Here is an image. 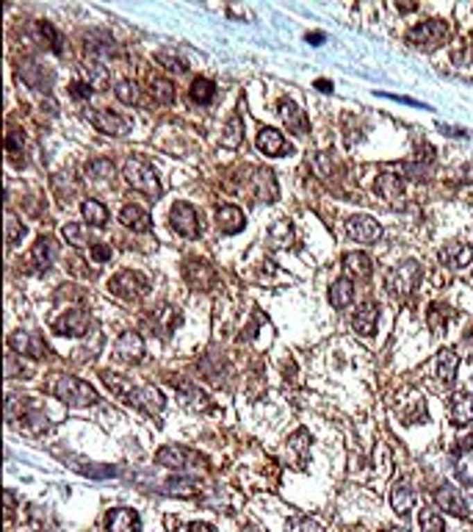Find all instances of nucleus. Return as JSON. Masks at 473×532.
I'll list each match as a JSON object with an SVG mask.
<instances>
[{
    "instance_id": "f257e3e1",
    "label": "nucleus",
    "mask_w": 473,
    "mask_h": 532,
    "mask_svg": "<svg viewBox=\"0 0 473 532\" xmlns=\"http://www.w3.org/2000/svg\"><path fill=\"white\" fill-rule=\"evenodd\" d=\"M122 175H125V181L136 189V192H141V194H147V197H161V181H158V175H155V169H153V164L150 161H144V158H136V156H130L125 164H122Z\"/></svg>"
},
{
    "instance_id": "f03ea898",
    "label": "nucleus",
    "mask_w": 473,
    "mask_h": 532,
    "mask_svg": "<svg viewBox=\"0 0 473 532\" xmlns=\"http://www.w3.org/2000/svg\"><path fill=\"white\" fill-rule=\"evenodd\" d=\"M53 394H55V399H61L69 408H89V405H94L100 399L97 391L86 380H78V377H69V374L55 380Z\"/></svg>"
},
{
    "instance_id": "7ed1b4c3",
    "label": "nucleus",
    "mask_w": 473,
    "mask_h": 532,
    "mask_svg": "<svg viewBox=\"0 0 473 532\" xmlns=\"http://www.w3.org/2000/svg\"><path fill=\"white\" fill-rule=\"evenodd\" d=\"M418 283H421V266L415 264V261H404V264L393 266L388 272V277H385L388 291L393 297H399V299H407L418 288Z\"/></svg>"
},
{
    "instance_id": "20e7f679",
    "label": "nucleus",
    "mask_w": 473,
    "mask_h": 532,
    "mask_svg": "<svg viewBox=\"0 0 473 532\" xmlns=\"http://www.w3.org/2000/svg\"><path fill=\"white\" fill-rule=\"evenodd\" d=\"M446 36H449V25L443 19H427L421 25L410 28L407 44H413L418 50H435V47H440L446 42Z\"/></svg>"
},
{
    "instance_id": "39448f33",
    "label": "nucleus",
    "mask_w": 473,
    "mask_h": 532,
    "mask_svg": "<svg viewBox=\"0 0 473 532\" xmlns=\"http://www.w3.org/2000/svg\"><path fill=\"white\" fill-rule=\"evenodd\" d=\"M169 222L178 236H186V239L200 236V217H197L194 206H189V203H175L169 211Z\"/></svg>"
},
{
    "instance_id": "423d86ee",
    "label": "nucleus",
    "mask_w": 473,
    "mask_h": 532,
    "mask_svg": "<svg viewBox=\"0 0 473 532\" xmlns=\"http://www.w3.org/2000/svg\"><path fill=\"white\" fill-rule=\"evenodd\" d=\"M108 288H111V294H117V297H122V299H139V297L147 291V280H144L141 274L125 269V272H119V274L108 283Z\"/></svg>"
},
{
    "instance_id": "0eeeda50",
    "label": "nucleus",
    "mask_w": 473,
    "mask_h": 532,
    "mask_svg": "<svg viewBox=\"0 0 473 532\" xmlns=\"http://www.w3.org/2000/svg\"><path fill=\"white\" fill-rule=\"evenodd\" d=\"M130 405H136V408H141L144 413H161L164 410V405H166V399H164V394L155 388V385H136V388H130V394L125 397Z\"/></svg>"
},
{
    "instance_id": "6e6552de",
    "label": "nucleus",
    "mask_w": 473,
    "mask_h": 532,
    "mask_svg": "<svg viewBox=\"0 0 473 532\" xmlns=\"http://www.w3.org/2000/svg\"><path fill=\"white\" fill-rule=\"evenodd\" d=\"M346 231H349V236H352L354 242H360V244H374V242H379V236H382V225H379L374 217H366V214L352 217V219L346 222Z\"/></svg>"
},
{
    "instance_id": "1a4fd4ad",
    "label": "nucleus",
    "mask_w": 473,
    "mask_h": 532,
    "mask_svg": "<svg viewBox=\"0 0 473 532\" xmlns=\"http://www.w3.org/2000/svg\"><path fill=\"white\" fill-rule=\"evenodd\" d=\"M19 78H22L25 86H31V89H36V92H50V89H53V81H55L53 69H44V67L36 64V61H22V64H19Z\"/></svg>"
},
{
    "instance_id": "9d476101",
    "label": "nucleus",
    "mask_w": 473,
    "mask_h": 532,
    "mask_svg": "<svg viewBox=\"0 0 473 532\" xmlns=\"http://www.w3.org/2000/svg\"><path fill=\"white\" fill-rule=\"evenodd\" d=\"M92 327V316L86 310H67L53 322V330L58 335H86Z\"/></svg>"
},
{
    "instance_id": "9b49d317",
    "label": "nucleus",
    "mask_w": 473,
    "mask_h": 532,
    "mask_svg": "<svg viewBox=\"0 0 473 532\" xmlns=\"http://www.w3.org/2000/svg\"><path fill=\"white\" fill-rule=\"evenodd\" d=\"M194 460H197L194 452H189L183 447H175V444L172 447H161L158 455H155V463L164 466V469H172V472H186Z\"/></svg>"
},
{
    "instance_id": "f8f14e48",
    "label": "nucleus",
    "mask_w": 473,
    "mask_h": 532,
    "mask_svg": "<svg viewBox=\"0 0 473 532\" xmlns=\"http://www.w3.org/2000/svg\"><path fill=\"white\" fill-rule=\"evenodd\" d=\"M92 125H94L100 133H105V136H128V133H130V119H125V117H119V114H114V111H97V114H92Z\"/></svg>"
},
{
    "instance_id": "ddd939ff",
    "label": "nucleus",
    "mask_w": 473,
    "mask_h": 532,
    "mask_svg": "<svg viewBox=\"0 0 473 532\" xmlns=\"http://www.w3.org/2000/svg\"><path fill=\"white\" fill-rule=\"evenodd\" d=\"M8 347H11L14 352H19V355H31V358H42V355L47 352L42 335H36V333H25V330L11 333V335H8Z\"/></svg>"
},
{
    "instance_id": "4468645a",
    "label": "nucleus",
    "mask_w": 473,
    "mask_h": 532,
    "mask_svg": "<svg viewBox=\"0 0 473 532\" xmlns=\"http://www.w3.org/2000/svg\"><path fill=\"white\" fill-rule=\"evenodd\" d=\"M114 352H117V358H119V360L136 363V360H141V355H144V338H141L139 333L128 330V333H122V335L117 338Z\"/></svg>"
},
{
    "instance_id": "2eb2a0df",
    "label": "nucleus",
    "mask_w": 473,
    "mask_h": 532,
    "mask_svg": "<svg viewBox=\"0 0 473 532\" xmlns=\"http://www.w3.org/2000/svg\"><path fill=\"white\" fill-rule=\"evenodd\" d=\"M183 277H186L194 288H203V291H211V288L216 285V272H214V266H208L205 261H186Z\"/></svg>"
},
{
    "instance_id": "dca6fc26",
    "label": "nucleus",
    "mask_w": 473,
    "mask_h": 532,
    "mask_svg": "<svg viewBox=\"0 0 473 532\" xmlns=\"http://www.w3.org/2000/svg\"><path fill=\"white\" fill-rule=\"evenodd\" d=\"M105 530L108 532H141V516L130 508H117L108 513L105 519Z\"/></svg>"
},
{
    "instance_id": "f3484780",
    "label": "nucleus",
    "mask_w": 473,
    "mask_h": 532,
    "mask_svg": "<svg viewBox=\"0 0 473 532\" xmlns=\"http://www.w3.org/2000/svg\"><path fill=\"white\" fill-rule=\"evenodd\" d=\"M435 499H438V505H440L446 513H452V516H457V519H465V516H468V502L463 499V494H460L454 485H443V488L435 494Z\"/></svg>"
},
{
    "instance_id": "a211bd4d",
    "label": "nucleus",
    "mask_w": 473,
    "mask_h": 532,
    "mask_svg": "<svg viewBox=\"0 0 473 532\" xmlns=\"http://www.w3.org/2000/svg\"><path fill=\"white\" fill-rule=\"evenodd\" d=\"M377 322H379V305H377V302H363V305L354 310L352 327H354L360 335H374Z\"/></svg>"
},
{
    "instance_id": "6ab92c4d",
    "label": "nucleus",
    "mask_w": 473,
    "mask_h": 532,
    "mask_svg": "<svg viewBox=\"0 0 473 532\" xmlns=\"http://www.w3.org/2000/svg\"><path fill=\"white\" fill-rule=\"evenodd\" d=\"M280 117H282V122L288 125V131L291 133H296V136H304L307 133V117H304V111L296 106V103H291V100H280Z\"/></svg>"
},
{
    "instance_id": "aec40b11",
    "label": "nucleus",
    "mask_w": 473,
    "mask_h": 532,
    "mask_svg": "<svg viewBox=\"0 0 473 532\" xmlns=\"http://www.w3.org/2000/svg\"><path fill=\"white\" fill-rule=\"evenodd\" d=\"M119 222H122L125 228H130L133 233H147V231L153 228L150 214H147L141 206H133V203H128V206L119 211Z\"/></svg>"
},
{
    "instance_id": "412c9836",
    "label": "nucleus",
    "mask_w": 473,
    "mask_h": 532,
    "mask_svg": "<svg viewBox=\"0 0 473 532\" xmlns=\"http://www.w3.org/2000/svg\"><path fill=\"white\" fill-rule=\"evenodd\" d=\"M449 413H452V422L457 427H465L468 422H473V397L465 391H457L449 402Z\"/></svg>"
},
{
    "instance_id": "4be33fe9",
    "label": "nucleus",
    "mask_w": 473,
    "mask_h": 532,
    "mask_svg": "<svg viewBox=\"0 0 473 532\" xmlns=\"http://www.w3.org/2000/svg\"><path fill=\"white\" fill-rule=\"evenodd\" d=\"M31 258H33V264L39 266V269H50L53 261L58 258V244H55V239H53V236H39L36 244H33V250H31Z\"/></svg>"
},
{
    "instance_id": "5701e85b",
    "label": "nucleus",
    "mask_w": 473,
    "mask_h": 532,
    "mask_svg": "<svg viewBox=\"0 0 473 532\" xmlns=\"http://www.w3.org/2000/svg\"><path fill=\"white\" fill-rule=\"evenodd\" d=\"M216 225H219L222 233L233 236V233H238V231H243L246 217H243V211L236 208V206H222V208L216 211Z\"/></svg>"
},
{
    "instance_id": "b1692460",
    "label": "nucleus",
    "mask_w": 473,
    "mask_h": 532,
    "mask_svg": "<svg viewBox=\"0 0 473 532\" xmlns=\"http://www.w3.org/2000/svg\"><path fill=\"white\" fill-rule=\"evenodd\" d=\"M473 258V247L471 244H460V242H454V244H446L443 250H440V261L446 266H452V269H463V266H468Z\"/></svg>"
},
{
    "instance_id": "393cba45",
    "label": "nucleus",
    "mask_w": 473,
    "mask_h": 532,
    "mask_svg": "<svg viewBox=\"0 0 473 532\" xmlns=\"http://www.w3.org/2000/svg\"><path fill=\"white\" fill-rule=\"evenodd\" d=\"M457 366H460V355L454 349H440L438 352V377L443 380V385H452L457 377Z\"/></svg>"
},
{
    "instance_id": "a878e982",
    "label": "nucleus",
    "mask_w": 473,
    "mask_h": 532,
    "mask_svg": "<svg viewBox=\"0 0 473 532\" xmlns=\"http://www.w3.org/2000/svg\"><path fill=\"white\" fill-rule=\"evenodd\" d=\"M285 139H282V133L280 131H274V128H263L260 133H257V150L260 153H266V156H280V153H285Z\"/></svg>"
},
{
    "instance_id": "bb28decb",
    "label": "nucleus",
    "mask_w": 473,
    "mask_h": 532,
    "mask_svg": "<svg viewBox=\"0 0 473 532\" xmlns=\"http://www.w3.org/2000/svg\"><path fill=\"white\" fill-rule=\"evenodd\" d=\"M377 192H379V197H385V200L396 203V200L404 194L402 178H399V175H393V172H382V175L377 178Z\"/></svg>"
},
{
    "instance_id": "cd10ccee",
    "label": "nucleus",
    "mask_w": 473,
    "mask_h": 532,
    "mask_svg": "<svg viewBox=\"0 0 473 532\" xmlns=\"http://www.w3.org/2000/svg\"><path fill=\"white\" fill-rule=\"evenodd\" d=\"M352 299H354V283H352V280L341 277V280H335V283L329 285V302H332V308H349Z\"/></svg>"
},
{
    "instance_id": "c85d7f7f",
    "label": "nucleus",
    "mask_w": 473,
    "mask_h": 532,
    "mask_svg": "<svg viewBox=\"0 0 473 532\" xmlns=\"http://www.w3.org/2000/svg\"><path fill=\"white\" fill-rule=\"evenodd\" d=\"M343 269L346 274H352L354 280H363L371 274V258L366 253H346L343 256Z\"/></svg>"
},
{
    "instance_id": "c756f323",
    "label": "nucleus",
    "mask_w": 473,
    "mask_h": 532,
    "mask_svg": "<svg viewBox=\"0 0 473 532\" xmlns=\"http://www.w3.org/2000/svg\"><path fill=\"white\" fill-rule=\"evenodd\" d=\"M255 175H257V178H255V186H257L255 197H257V200H266V203L277 200V181H274V172H268V169H257Z\"/></svg>"
},
{
    "instance_id": "7c9ffc66",
    "label": "nucleus",
    "mask_w": 473,
    "mask_h": 532,
    "mask_svg": "<svg viewBox=\"0 0 473 532\" xmlns=\"http://www.w3.org/2000/svg\"><path fill=\"white\" fill-rule=\"evenodd\" d=\"M390 505H393V510H396L399 516H407V513L413 510V505H415V494H413V488H407L404 483L396 485V488L390 491Z\"/></svg>"
},
{
    "instance_id": "2f4dec72",
    "label": "nucleus",
    "mask_w": 473,
    "mask_h": 532,
    "mask_svg": "<svg viewBox=\"0 0 473 532\" xmlns=\"http://www.w3.org/2000/svg\"><path fill=\"white\" fill-rule=\"evenodd\" d=\"M452 316H454L452 308H446V305H440V302H432V305H429V313H427V322H429L432 333H446Z\"/></svg>"
},
{
    "instance_id": "473e14b6",
    "label": "nucleus",
    "mask_w": 473,
    "mask_h": 532,
    "mask_svg": "<svg viewBox=\"0 0 473 532\" xmlns=\"http://www.w3.org/2000/svg\"><path fill=\"white\" fill-rule=\"evenodd\" d=\"M214 97H216V83H214V81H208V78H197V81L191 83V100H194V103H200V106H211Z\"/></svg>"
},
{
    "instance_id": "72a5a7b5",
    "label": "nucleus",
    "mask_w": 473,
    "mask_h": 532,
    "mask_svg": "<svg viewBox=\"0 0 473 532\" xmlns=\"http://www.w3.org/2000/svg\"><path fill=\"white\" fill-rule=\"evenodd\" d=\"M80 211H83V219H86L89 225H94V228H103V225L108 222V208H105L100 200H86V203L80 206Z\"/></svg>"
},
{
    "instance_id": "f704fd0d",
    "label": "nucleus",
    "mask_w": 473,
    "mask_h": 532,
    "mask_svg": "<svg viewBox=\"0 0 473 532\" xmlns=\"http://www.w3.org/2000/svg\"><path fill=\"white\" fill-rule=\"evenodd\" d=\"M64 239H67V244H72V247H94L92 242H89V233H86V228L80 225V222H67L64 225Z\"/></svg>"
},
{
    "instance_id": "c9c22d12",
    "label": "nucleus",
    "mask_w": 473,
    "mask_h": 532,
    "mask_svg": "<svg viewBox=\"0 0 473 532\" xmlns=\"http://www.w3.org/2000/svg\"><path fill=\"white\" fill-rule=\"evenodd\" d=\"M150 94H153V100L155 103H172L175 100V86H172V81H166V78H153L150 81Z\"/></svg>"
},
{
    "instance_id": "e433bc0d",
    "label": "nucleus",
    "mask_w": 473,
    "mask_h": 532,
    "mask_svg": "<svg viewBox=\"0 0 473 532\" xmlns=\"http://www.w3.org/2000/svg\"><path fill=\"white\" fill-rule=\"evenodd\" d=\"M307 447H310V433H307V430H299V433H293V435H291V441H288V449L296 455V463H299V469L304 466V455H307Z\"/></svg>"
},
{
    "instance_id": "4c0bfd02",
    "label": "nucleus",
    "mask_w": 473,
    "mask_h": 532,
    "mask_svg": "<svg viewBox=\"0 0 473 532\" xmlns=\"http://www.w3.org/2000/svg\"><path fill=\"white\" fill-rule=\"evenodd\" d=\"M241 139H243V122H241V117H230V122H227V128H225V136H222V144L225 147H230V150H236L238 144H241Z\"/></svg>"
},
{
    "instance_id": "58836bf2",
    "label": "nucleus",
    "mask_w": 473,
    "mask_h": 532,
    "mask_svg": "<svg viewBox=\"0 0 473 532\" xmlns=\"http://www.w3.org/2000/svg\"><path fill=\"white\" fill-rule=\"evenodd\" d=\"M418 524H421V532H446V522L438 510H429L424 508L421 516H418Z\"/></svg>"
},
{
    "instance_id": "ea45409f",
    "label": "nucleus",
    "mask_w": 473,
    "mask_h": 532,
    "mask_svg": "<svg viewBox=\"0 0 473 532\" xmlns=\"http://www.w3.org/2000/svg\"><path fill=\"white\" fill-rule=\"evenodd\" d=\"M114 94H117V100H119V103H125V106H136V103L141 100L139 86H136L133 81H119V83H117V89H114Z\"/></svg>"
},
{
    "instance_id": "a19ab883",
    "label": "nucleus",
    "mask_w": 473,
    "mask_h": 532,
    "mask_svg": "<svg viewBox=\"0 0 473 532\" xmlns=\"http://www.w3.org/2000/svg\"><path fill=\"white\" fill-rule=\"evenodd\" d=\"M86 172H89L92 178H97V181H111V178H114V164H111L108 158H94V161L86 167Z\"/></svg>"
},
{
    "instance_id": "79ce46f5",
    "label": "nucleus",
    "mask_w": 473,
    "mask_h": 532,
    "mask_svg": "<svg viewBox=\"0 0 473 532\" xmlns=\"http://www.w3.org/2000/svg\"><path fill=\"white\" fill-rule=\"evenodd\" d=\"M22 236H25L22 222H17V217H14L11 211H6V244L11 247V244H17Z\"/></svg>"
},
{
    "instance_id": "37998d69",
    "label": "nucleus",
    "mask_w": 473,
    "mask_h": 532,
    "mask_svg": "<svg viewBox=\"0 0 473 532\" xmlns=\"http://www.w3.org/2000/svg\"><path fill=\"white\" fill-rule=\"evenodd\" d=\"M268 239H271V244H277V247H285L288 242H291V225L285 222V219H280L271 231H268Z\"/></svg>"
},
{
    "instance_id": "c03bdc74",
    "label": "nucleus",
    "mask_w": 473,
    "mask_h": 532,
    "mask_svg": "<svg viewBox=\"0 0 473 532\" xmlns=\"http://www.w3.org/2000/svg\"><path fill=\"white\" fill-rule=\"evenodd\" d=\"M39 31H42V36H47V44H50L53 53H61V50H64V47H61L64 39H61V33H58L50 22H39Z\"/></svg>"
},
{
    "instance_id": "a18cd8bd",
    "label": "nucleus",
    "mask_w": 473,
    "mask_h": 532,
    "mask_svg": "<svg viewBox=\"0 0 473 532\" xmlns=\"http://www.w3.org/2000/svg\"><path fill=\"white\" fill-rule=\"evenodd\" d=\"M158 61H161V64H166V69H169V72H183V69H186V64H183L180 58H175L169 50L158 53Z\"/></svg>"
},
{
    "instance_id": "49530a36",
    "label": "nucleus",
    "mask_w": 473,
    "mask_h": 532,
    "mask_svg": "<svg viewBox=\"0 0 473 532\" xmlns=\"http://www.w3.org/2000/svg\"><path fill=\"white\" fill-rule=\"evenodd\" d=\"M6 150H8L11 161H17V158L22 156V136H19V133H8V139H6Z\"/></svg>"
},
{
    "instance_id": "de8ad7c7",
    "label": "nucleus",
    "mask_w": 473,
    "mask_h": 532,
    "mask_svg": "<svg viewBox=\"0 0 473 532\" xmlns=\"http://www.w3.org/2000/svg\"><path fill=\"white\" fill-rule=\"evenodd\" d=\"M89 256H92L97 264H105V261H111V244H94V247L89 250Z\"/></svg>"
},
{
    "instance_id": "09e8293b",
    "label": "nucleus",
    "mask_w": 473,
    "mask_h": 532,
    "mask_svg": "<svg viewBox=\"0 0 473 532\" xmlns=\"http://www.w3.org/2000/svg\"><path fill=\"white\" fill-rule=\"evenodd\" d=\"M69 94L78 97V100H86V97H92V83H80V81H75V83L69 86Z\"/></svg>"
},
{
    "instance_id": "8fccbe9b",
    "label": "nucleus",
    "mask_w": 473,
    "mask_h": 532,
    "mask_svg": "<svg viewBox=\"0 0 473 532\" xmlns=\"http://www.w3.org/2000/svg\"><path fill=\"white\" fill-rule=\"evenodd\" d=\"M293 527H296V532H327L316 519H299Z\"/></svg>"
},
{
    "instance_id": "3c124183",
    "label": "nucleus",
    "mask_w": 473,
    "mask_h": 532,
    "mask_svg": "<svg viewBox=\"0 0 473 532\" xmlns=\"http://www.w3.org/2000/svg\"><path fill=\"white\" fill-rule=\"evenodd\" d=\"M471 449H473V433H468V435H463V438H457L454 455H465V452H471Z\"/></svg>"
},
{
    "instance_id": "603ef678",
    "label": "nucleus",
    "mask_w": 473,
    "mask_h": 532,
    "mask_svg": "<svg viewBox=\"0 0 473 532\" xmlns=\"http://www.w3.org/2000/svg\"><path fill=\"white\" fill-rule=\"evenodd\" d=\"M382 97H390V100H399V103H404V106H421V100H413V97H404V94H388V92H382ZM421 108H427V106H421Z\"/></svg>"
},
{
    "instance_id": "864d4df0",
    "label": "nucleus",
    "mask_w": 473,
    "mask_h": 532,
    "mask_svg": "<svg viewBox=\"0 0 473 532\" xmlns=\"http://www.w3.org/2000/svg\"><path fill=\"white\" fill-rule=\"evenodd\" d=\"M180 532H214V527H208V524H200V522H194V524L183 527Z\"/></svg>"
},
{
    "instance_id": "5fc2aeb1",
    "label": "nucleus",
    "mask_w": 473,
    "mask_h": 532,
    "mask_svg": "<svg viewBox=\"0 0 473 532\" xmlns=\"http://www.w3.org/2000/svg\"><path fill=\"white\" fill-rule=\"evenodd\" d=\"M11 513H14V494H11V491H6V516L11 519Z\"/></svg>"
},
{
    "instance_id": "6e6d98bb",
    "label": "nucleus",
    "mask_w": 473,
    "mask_h": 532,
    "mask_svg": "<svg viewBox=\"0 0 473 532\" xmlns=\"http://www.w3.org/2000/svg\"><path fill=\"white\" fill-rule=\"evenodd\" d=\"M316 89H318V92H332V83L321 78V81H316Z\"/></svg>"
},
{
    "instance_id": "4d7b16f0",
    "label": "nucleus",
    "mask_w": 473,
    "mask_h": 532,
    "mask_svg": "<svg viewBox=\"0 0 473 532\" xmlns=\"http://www.w3.org/2000/svg\"><path fill=\"white\" fill-rule=\"evenodd\" d=\"M307 42H316V44H318V42H324V33H318V31H316V33H307Z\"/></svg>"
},
{
    "instance_id": "13d9d810",
    "label": "nucleus",
    "mask_w": 473,
    "mask_h": 532,
    "mask_svg": "<svg viewBox=\"0 0 473 532\" xmlns=\"http://www.w3.org/2000/svg\"><path fill=\"white\" fill-rule=\"evenodd\" d=\"M468 344H473V330H471V335H468Z\"/></svg>"
},
{
    "instance_id": "bf43d9fd",
    "label": "nucleus",
    "mask_w": 473,
    "mask_h": 532,
    "mask_svg": "<svg viewBox=\"0 0 473 532\" xmlns=\"http://www.w3.org/2000/svg\"><path fill=\"white\" fill-rule=\"evenodd\" d=\"M388 532H407V530H388Z\"/></svg>"
},
{
    "instance_id": "052dcab7",
    "label": "nucleus",
    "mask_w": 473,
    "mask_h": 532,
    "mask_svg": "<svg viewBox=\"0 0 473 532\" xmlns=\"http://www.w3.org/2000/svg\"><path fill=\"white\" fill-rule=\"evenodd\" d=\"M249 532H257V530H249Z\"/></svg>"
}]
</instances>
